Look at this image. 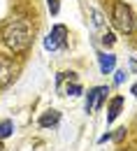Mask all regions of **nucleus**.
Returning a JSON list of instances; mask_svg holds the SVG:
<instances>
[{"label":"nucleus","instance_id":"nucleus-13","mask_svg":"<svg viewBox=\"0 0 137 151\" xmlns=\"http://www.w3.org/2000/svg\"><path fill=\"white\" fill-rule=\"evenodd\" d=\"M123 135H126V128H118L116 132H112V139H114V142H121V139H123Z\"/></svg>","mask_w":137,"mask_h":151},{"label":"nucleus","instance_id":"nucleus-12","mask_svg":"<svg viewBox=\"0 0 137 151\" xmlns=\"http://www.w3.org/2000/svg\"><path fill=\"white\" fill-rule=\"evenodd\" d=\"M114 81H116V84H123V79H126V77H128V72H126V70H116V72H114Z\"/></svg>","mask_w":137,"mask_h":151},{"label":"nucleus","instance_id":"nucleus-4","mask_svg":"<svg viewBox=\"0 0 137 151\" xmlns=\"http://www.w3.org/2000/svg\"><path fill=\"white\" fill-rule=\"evenodd\" d=\"M107 93H109L107 86H95V88H91V91H88V98H86V102H84V109H86L88 114L95 112V109H100L102 102H105V98H107Z\"/></svg>","mask_w":137,"mask_h":151},{"label":"nucleus","instance_id":"nucleus-16","mask_svg":"<svg viewBox=\"0 0 137 151\" xmlns=\"http://www.w3.org/2000/svg\"><path fill=\"white\" fill-rule=\"evenodd\" d=\"M0 149H2V147H0Z\"/></svg>","mask_w":137,"mask_h":151},{"label":"nucleus","instance_id":"nucleus-8","mask_svg":"<svg viewBox=\"0 0 137 151\" xmlns=\"http://www.w3.org/2000/svg\"><path fill=\"white\" fill-rule=\"evenodd\" d=\"M114 65H116V56L114 54H100V70L105 75H109L114 70Z\"/></svg>","mask_w":137,"mask_h":151},{"label":"nucleus","instance_id":"nucleus-1","mask_svg":"<svg viewBox=\"0 0 137 151\" xmlns=\"http://www.w3.org/2000/svg\"><path fill=\"white\" fill-rule=\"evenodd\" d=\"M30 42H33V30H30V23L28 21L19 19V21H14V23L7 26V30H5V44L14 54L26 51L30 47Z\"/></svg>","mask_w":137,"mask_h":151},{"label":"nucleus","instance_id":"nucleus-3","mask_svg":"<svg viewBox=\"0 0 137 151\" xmlns=\"http://www.w3.org/2000/svg\"><path fill=\"white\" fill-rule=\"evenodd\" d=\"M65 37H67V28L60 26V23H56V26L51 28V33L44 37V49L54 51V49H58V47H65Z\"/></svg>","mask_w":137,"mask_h":151},{"label":"nucleus","instance_id":"nucleus-9","mask_svg":"<svg viewBox=\"0 0 137 151\" xmlns=\"http://www.w3.org/2000/svg\"><path fill=\"white\" fill-rule=\"evenodd\" d=\"M12 132H14V123H12V121H2V123H0V139L9 137Z\"/></svg>","mask_w":137,"mask_h":151},{"label":"nucleus","instance_id":"nucleus-5","mask_svg":"<svg viewBox=\"0 0 137 151\" xmlns=\"http://www.w3.org/2000/svg\"><path fill=\"white\" fill-rule=\"evenodd\" d=\"M12 79H14V63H12L9 58L0 56V88L7 86Z\"/></svg>","mask_w":137,"mask_h":151},{"label":"nucleus","instance_id":"nucleus-15","mask_svg":"<svg viewBox=\"0 0 137 151\" xmlns=\"http://www.w3.org/2000/svg\"><path fill=\"white\" fill-rule=\"evenodd\" d=\"M130 93H133V95H137V84H133V88H130Z\"/></svg>","mask_w":137,"mask_h":151},{"label":"nucleus","instance_id":"nucleus-14","mask_svg":"<svg viewBox=\"0 0 137 151\" xmlns=\"http://www.w3.org/2000/svg\"><path fill=\"white\" fill-rule=\"evenodd\" d=\"M67 93H70V95H81V86H79V84H72V86H67Z\"/></svg>","mask_w":137,"mask_h":151},{"label":"nucleus","instance_id":"nucleus-6","mask_svg":"<svg viewBox=\"0 0 137 151\" xmlns=\"http://www.w3.org/2000/svg\"><path fill=\"white\" fill-rule=\"evenodd\" d=\"M121 109H123V98H121V95H116V98H112V102H109V109H107V121H109V123H112V121H114V119H116L118 114H121Z\"/></svg>","mask_w":137,"mask_h":151},{"label":"nucleus","instance_id":"nucleus-11","mask_svg":"<svg viewBox=\"0 0 137 151\" xmlns=\"http://www.w3.org/2000/svg\"><path fill=\"white\" fill-rule=\"evenodd\" d=\"M102 44H107V47H109V44H114V33L105 30V33H102Z\"/></svg>","mask_w":137,"mask_h":151},{"label":"nucleus","instance_id":"nucleus-7","mask_svg":"<svg viewBox=\"0 0 137 151\" xmlns=\"http://www.w3.org/2000/svg\"><path fill=\"white\" fill-rule=\"evenodd\" d=\"M60 121V114L56 112V109H49V112H44L42 116H39V126L42 128H49V126H56Z\"/></svg>","mask_w":137,"mask_h":151},{"label":"nucleus","instance_id":"nucleus-2","mask_svg":"<svg viewBox=\"0 0 137 151\" xmlns=\"http://www.w3.org/2000/svg\"><path fill=\"white\" fill-rule=\"evenodd\" d=\"M112 19H114V26H116L121 33H130V30H133V12H130V7H128L123 0H116V2H114V14H112Z\"/></svg>","mask_w":137,"mask_h":151},{"label":"nucleus","instance_id":"nucleus-10","mask_svg":"<svg viewBox=\"0 0 137 151\" xmlns=\"http://www.w3.org/2000/svg\"><path fill=\"white\" fill-rule=\"evenodd\" d=\"M47 5H49V12L56 17L58 14V9H60V5H58V0H47Z\"/></svg>","mask_w":137,"mask_h":151}]
</instances>
